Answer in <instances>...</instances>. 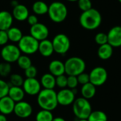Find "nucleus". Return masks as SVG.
Masks as SVG:
<instances>
[{"label": "nucleus", "instance_id": "obj_1", "mask_svg": "<svg viewBox=\"0 0 121 121\" xmlns=\"http://www.w3.org/2000/svg\"><path fill=\"white\" fill-rule=\"evenodd\" d=\"M101 22V15L96 9L91 8L88 11H83L79 16L80 25L86 30H95L100 26Z\"/></svg>", "mask_w": 121, "mask_h": 121}, {"label": "nucleus", "instance_id": "obj_2", "mask_svg": "<svg viewBox=\"0 0 121 121\" xmlns=\"http://www.w3.org/2000/svg\"><path fill=\"white\" fill-rule=\"evenodd\" d=\"M37 96V104L42 110L52 111L57 107V93L54 89H43Z\"/></svg>", "mask_w": 121, "mask_h": 121}, {"label": "nucleus", "instance_id": "obj_3", "mask_svg": "<svg viewBox=\"0 0 121 121\" xmlns=\"http://www.w3.org/2000/svg\"><path fill=\"white\" fill-rule=\"evenodd\" d=\"M48 16L51 21L60 23L63 22L68 14V10L65 4L60 1H54L48 6Z\"/></svg>", "mask_w": 121, "mask_h": 121}, {"label": "nucleus", "instance_id": "obj_4", "mask_svg": "<svg viewBox=\"0 0 121 121\" xmlns=\"http://www.w3.org/2000/svg\"><path fill=\"white\" fill-rule=\"evenodd\" d=\"M86 63L83 59L79 57H72L65 62V73L68 76H76L84 72Z\"/></svg>", "mask_w": 121, "mask_h": 121}, {"label": "nucleus", "instance_id": "obj_5", "mask_svg": "<svg viewBox=\"0 0 121 121\" xmlns=\"http://www.w3.org/2000/svg\"><path fill=\"white\" fill-rule=\"evenodd\" d=\"M72 110L74 116L78 119H87L92 112L89 100L83 97L74 100L72 104Z\"/></svg>", "mask_w": 121, "mask_h": 121}, {"label": "nucleus", "instance_id": "obj_6", "mask_svg": "<svg viewBox=\"0 0 121 121\" xmlns=\"http://www.w3.org/2000/svg\"><path fill=\"white\" fill-rule=\"evenodd\" d=\"M38 46L39 41L30 35H23L18 43V47L20 51L26 55H33L38 52Z\"/></svg>", "mask_w": 121, "mask_h": 121}, {"label": "nucleus", "instance_id": "obj_7", "mask_svg": "<svg viewBox=\"0 0 121 121\" xmlns=\"http://www.w3.org/2000/svg\"><path fill=\"white\" fill-rule=\"evenodd\" d=\"M54 52L60 55H65L70 48V40L67 35L64 33H59L56 35L52 40Z\"/></svg>", "mask_w": 121, "mask_h": 121}, {"label": "nucleus", "instance_id": "obj_8", "mask_svg": "<svg viewBox=\"0 0 121 121\" xmlns=\"http://www.w3.org/2000/svg\"><path fill=\"white\" fill-rule=\"evenodd\" d=\"M21 53L18 47L13 44H6L3 46L1 50V56L3 60L10 64L17 62Z\"/></svg>", "mask_w": 121, "mask_h": 121}, {"label": "nucleus", "instance_id": "obj_9", "mask_svg": "<svg viewBox=\"0 0 121 121\" xmlns=\"http://www.w3.org/2000/svg\"><path fill=\"white\" fill-rule=\"evenodd\" d=\"M89 74L90 82L95 86L103 85L108 79V72L106 69L102 67H96L94 68Z\"/></svg>", "mask_w": 121, "mask_h": 121}, {"label": "nucleus", "instance_id": "obj_10", "mask_svg": "<svg viewBox=\"0 0 121 121\" xmlns=\"http://www.w3.org/2000/svg\"><path fill=\"white\" fill-rule=\"evenodd\" d=\"M57 99L58 105L67 106L72 104L75 100V93L74 89H62L57 93Z\"/></svg>", "mask_w": 121, "mask_h": 121}, {"label": "nucleus", "instance_id": "obj_11", "mask_svg": "<svg viewBox=\"0 0 121 121\" xmlns=\"http://www.w3.org/2000/svg\"><path fill=\"white\" fill-rule=\"evenodd\" d=\"M25 94L29 96H35L41 91L40 82L36 78H26L22 85Z\"/></svg>", "mask_w": 121, "mask_h": 121}, {"label": "nucleus", "instance_id": "obj_12", "mask_svg": "<svg viewBox=\"0 0 121 121\" xmlns=\"http://www.w3.org/2000/svg\"><path fill=\"white\" fill-rule=\"evenodd\" d=\"M30 35L40 42L48 38L49 35V30L45 24L38 22L30 26Z\"/></svg>", "mask_w": 121, "mask_h": 121}, {"label": "nucleus", "instance_id": "obj_13", "mask_svg": "<svg viewBox=\"0 0 121 121\" xmlns=\"http://www.w3.org/2000/svg\"><path fill=\"white\" fill-rule=\"evenodd\" d=\"M13 113L20 118H27L31 116L33 113V108L29 103L21 101L16 103Z\"/></svg>", "mask_w": 121, "mask_h": 121}, {"label": "nucleus", "instance_id": "obj_14", "mask_svg": "<svg viewBox=\"0 0 121 121\" xmlns=\"http://www.w3.org/2000/svg\"><path fill=\"white\" fill-rule=\"evenodd\" d=\"M108 35V43L113 48H119L121 46V26H116L110 29Z\"/></svg>", "mask_w": 121, "mask_h": 121}, {"label": "nucleus", "instance_id": "obj_15", "mask_svg": "<svg viewBox=\"0 0 121 121\" xmlns=\"http://www.w3.org/2000/svg\"><path fill=\"white\" fill-rule=\"evenodd\" d=\"M16 103L8 96L0 99V113L5 116L13 113Z\"/></svg>", "mask_w": 121, "mask_h": 121}, {"label": "nucleus", "instance_id": "obj_16", "mask_svg": "<svg viewBox=\"0 0 121 121\" xmlns=\"http://www.w3.org/2000/svg\"><path fill=\"white\" fill-rule=\"evenodd\" d=\"M12 16L13 18L16 20L18 21H23L27 20L29 16V11L25 5L18 4L13 7L12 11Z\"/></svg>", "mask_w": 121, "mask_h": 121}, {"label": "nucleus", "instance_id": "obj_17", "mask_svg": "<svg viewBox=\"0 0 121 121\" xmlns=\"http://www.w3.org/2000/svg\"><path fill=\"white\" fill-rule=\"evenodd\" d=\"M49 73L52 74L53 76L58 77L62 74H65V63L58 60H54L51 61L48 66Z\"/></svg>", "mask_w": 121, "mask_h": 121}, {"label": "nucleus", "instance_id": "obj_18", "mask_svg": "<svg viewBox=\"0 0 121 121\" xmlns=\"http://www.w3.org/2000/svg\"><path fill=\"white\" fill-rule=\"evenodd\" d=\"M12 14L7 11H0V30H7L13 24Z\"/></svg>", "mask_w": 121, "mask_h": 121}, {"label": "nucleus", "instance_id": "obj_19", "mask_svg": "<svg viewBox=\"0 0 121 121\" xmlns=\"http://www.w3.org/2000/svg\"><path fill=\"white\" fill-rule=\"evenodd\" d=\"M38 51L40 52V54L42 56L45 57H48L51 56L54 52L52 41L48 39H45L42 41H40Z\"/></svg>", "mask_w": 121, "mask_h": 121}, {"label": "nucleus", "instance_id": "obj_20", "mask_svg": "<svg viewBox=\"0 0 121 121\" xmlns=\"http://www.w3.org/2000/svg\"><path fill=\"white\" fill-rule=\"evenodd\" d=\"M25 96V92L22 87L19 86H10L8 96H9L15 103L23 101Z\"/></svg>", "mask_w": 121, "mask_h": 121}, {"label": "nucleus", "instance_id": "obj_21", "mask_svg": "<svg viewBox=\"0 0 121 121\" xmlns=\"http://www.w3.org/2000/svg\"><path fill=\"white\" fill-rule=\"evenodd\" d=\"M40 84L43 89H54L56 86L55 77L50 73L44 74L40 79Z\"/></svg>", "mask_w": 121, "mask_h": 121}, {"label": "nucleus", "instance_id": "obj_22", "mask_svg": "<svg viewBox=\"0 0 121 121\" xmlns=\"http://www.w3.org/2000/svg\"><path fill=\"white\" fill-rule=\"evenodd\" d=\"M113 48L108 43L99 45V48L97 51L98 56L99 57L100 59L103 60H106L110 59L113 55Z\"/></svg>", "mask_w": 121, "mask_h": 121}, {"label": "nucleus", "instance_id": "obj_23", "mask_svg": "<svg viewBox=\"0 0 121 121\" xmlns=\"http://www.w3.org/2000/svg\"><path fill=\"white\" fill-rule=\"evenodd\" d=\"M96 93V86L94 84H92L91 82L82 85V87L81 89V94L83 98L89 100L90 99H92L95 96Z\"/></svg>", "mask_w": 121, "mask_h": 121}, {"label": "nucleus", "instance_id": "obj_24", "mask_svg": "<svg viewBox=\"0 0 121 121\" xmlns=\"http://www.w3.org/2000/svg\"><path fill=\"white\" fill-rule=\"evenodd\" d=\"M9 40L13 43H18L20 40L23 36L22 31L16 27H11L9 29L6 30Z\"/></svg>", "mask_w": 121, "mask_h": 121}, {"label": "nucleus", "instance_id": "obj_25", "mask_svg": "<svg viewBox=\"0 0 121 121\" xmlns=\"http://www.w3.org/2000/svg\"><path fill=\"white\" fill-rule=\"evenodd\" d=\"M32 10L35 15H44L48 13V5L43 1H36L32 5Z\"/></svg>", "mask_w": 121, "mask_h": 121}, {"label": "nucleus", "instance_id": "obj_26", "mask_svg": "<svg viewBox=\"0 0 121 121\" xmlns=\"http://www.w3.org/2000/svg\"><path fill=\"white\" fill-rule=\"evenodd\" d=\"M88 121H108L107 115L102 111H94L91 113Z\"/></svg>", "mask_w": 121, "mask_h": 121}, {"label": "nucleus", "instance_id": "obj_27", "mask_svg": "<svg viewBox=\"0 0 121 121\" xmlns=\"http://www.w3.org/2000/svg\"><path fill=\"white\" fill-rule=\"evenodd\" d=\"M54 118L52 111L40 110L35 116V121H52Z\"/></svg>", "mask_w": 121, "mask_h": 121}, {"label": "nucleus", "instance_id": "obj_28", "mask_svg": "<svg viewBox=\"0 0 121 121\" xmlns=\"http://www.w3.org/2000/svg\"><path fill=\"white\" fill-rule=\"evenodd\" d=\"M17 64L21 69L25 70L32 65V61L28 55H21V56L17 60Z\"/></svg>", "mask_w": 121, "mask_h": 121}, {"label": "nucleus", "instance_id": "obj_29", "mask_svg": "<svg viewBox=\"0 0 121 121\" xmlns=\"http://www.w3.org/2000/svg\"><path fill=\"white\" fill-rule=\"evenodd\" d=\"M24 79L23 77L18 74H12L10 75V83L13 86L21 87L23 84Z\"/></svg>", "mask_w": 121, "mask_h": 121}, {"label": "nucleus", "instance_id": "obj_30", "mask_svg": "<svg viewBox=\"0 0 121 121\" xmlns=\"http://www.w3.org/2000/svg\"><path fill=\"white\" fill-rule=\"evenodd\" d=\"M11 65L10 63L6 62H3L0 63V76L2 77H6L9 76L11 72Z\"/></svg>", "mask_w": 121, "mask_h": 121}, {"label": "nucleus", "instance_id": "obj_31", "mask_svg": "<svg viewBox=\"0 0 121 121\" xmlns=\"http://www.w3.org/2000/svg\"><path fill=\"white\" fill-rule=\"evenodd\" d=\"M10 86L9 84L3 79H0V99L8 96Z\"/></svg>", "mask_w": 121, "mask_h": 121}, {"label": "nucleus", "instance_id": "obj_32", "mask_svg": "<svg viewBox=\"0 0 121 121\" xmlns=\"http://www.w3.org/2000/svg\"><path fill=\"white\" fill-rule=\"evenodd\" d=\"M56 86L60 89H65L67 86V77L65 74L55 77Z\"/></svg>", "mask_w": 121, "mask_h": 121}, {"label": "nucleus", "instance_id": "obj_33", "mask_svg": "<svg viewBox=\"0 0 121 121\" xmlns=\"http://www.w3.org/2000/svg\"><path fill=\"white\" fill-rule=\"evenodd\" d=\"M78 6L81 11H86L92 8V3L91 0H78Z\"/></svg>", "mask_w": 121, "mask_h": 121}, {"label": "nucleus", "instance_id": "obj_34", "mask_svg": "<svg viewBox=\"0 0 121 121\" xmlns=\"http://www.w3.org/2000/svg\"><path fill=\"white\" fill-rule=\"evenodd\" d=\"M95 42L99 45H102L108 43L107 34H106L105 33H103V32L97 33L95 36Z\"/></svg>", "mask_w": 121, "mask_h": 121}, {"label": "nucleus", "instance_id": "obj_35", "mask_svg": "<svg viewBox=\"0 0 121 121\" xmlns=\"http://www.w3.org/2000/svg\"><path fill=\"white\" fill-rule=\"evenodd\" d=\"M24 74L26 78H35L38 74V70L37 68L33 65L27 68L24 70Z\"/></svg>", "mask_w": 121, "mask_h": 121}, {"label": "nucleus", "instance_id": "obj_36", "mask_svg": "<svg viewBox=\"0 0 121 121\" xmlns=\"http://www.w3.org/2000/svg\"><path fill=\"white\" fill-rule=\"evenodd\" d=\"M79 84L77 77L76 76H68L67 77V86L68 89H74Z\"/></svg>", "mask_w": 121, "mask_h": 121}, {"label": "nucleus", "instance_id": "obj_37", "mask_svg": "<svg viewBox=\"0 0 121 121\" xmlns=\"http://www.w3.org/2000/svg\"><path fill=\"white\" fill-rule=\"evenodd\" d=\"M77 77V80H78L79 84H80L82 85H84V84H86L90 82L89 74H86L85 72H83V73L79 74Z\"/></svg>", "mask_w": 121, "mask_h": 121}, {"label": "nucleus", "instance_id": "obj_38", "mask_svg": "<svg viewBox=\"0 0 121 121\" xmlns=\"http://www.w3.org/2000/svg\"><path fill=\"white\" fill-rule=\"evenodd\" d=\"M9 38L6 30H0V45L4 46L7 44Z\"/></svg>", "mask_w": 121, "mask_h": 121}, {"label": "nucleus", "instance_id": "obj_39", "mask_svg": "<svg viewBox=\"0 0 121 121\" xmlns=\"http://www.w3.org/2000/svg\"><path fill=\"white\" fill-rule=\"evenodd\" d=\"M26 21H27L29 25H30V26H33V25H35V24L38 23V18L37 16L36 15H33V14L29 15Z\"/></svg>", "mask_w": 121, "mask_h": 121}, {"label": "nucleus", "instance_id": "obj_40", "mask_svg": "<svg viewBox=\"0 0 121 121\" xmlns=\"http://www.w3.org/2000/svg\"><path fill=\"white\" fill-rule=\"evenodd\" d=\"M0 121H7L6 116L4 114L0 113Z\"/></svg>", "mask_w": 121, "mask_h": 121}, {"label": "nucleus", "instance_id": "obj_41", "mask_svg": "<svg viewBox=\"0 0 121 121\" xmlns=\"http://www.w3.org/2000/svg\"><path fill=\"white\" fill-rule=\"evenodd\" d=\"M52 121H66L63 118L61 117H57V118H54Z\"/></svg>", "mask_w": 121, "mask_h": 121}, {"label": "nucleus", "instance_id": "obj_42", "mask_svg": "<svg viewBox=\"0 0 121 121\" xmlns=\"http://www.w3.org/2000/svg\"><path fill=\"white\" fill-rule=\"evenodd\" d=\"M11 6H12L13 7H14V6H16V5H18V1H17L13 0V1L11 2Z\"/></svg>", "mask_w": 121, "mask_h": 121}, {"label": "nucleus", "instance_id": "obj_43", "mask_svg": "<svg viewBox=\"0 0 121 121\" xmlns=\"http://www.w3.org/2000/svg\"><path fill=\"white\" fill-rule=\"evenodd\" d=\"M78 121H88L87 119H79Z\"/></svg>", "mask_w": 121, "mask_h": 121}, {"label": "nucleus", "instance_id": "obj_44", "mask_svg": "<svg viewBox=\"0 0 121 121\" xmlns=\"http://www.w3.org/2000/svg\"><path fill=\"white\" fill-rule=\"evenodd\" d=\"M68 1H71V2H74V1H77L78 0H67Z\"/></svg>", "mask_w": 121, "mask_h": 121}, {"label": "nucleus", "instance_id": "obj_45", "mask_svg": "<svg viewBox=\"0 0 121 121\" xmlns=\"http://www.w3.org/2000/svg\"><path fill=\"white\" fill-rule=\"evenodd\" d=\"M118 1H119V2H120V3H121V0H118Z\"/></svg>", "mask_w": 121, "mask_h": 121}]
</instances>
